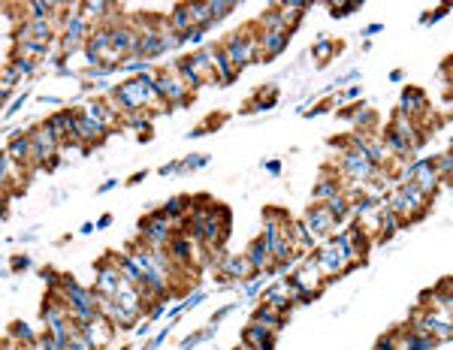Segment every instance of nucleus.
Returning a JSON list of instances; mask_svg holds the SVG:
<instances>
[{
    "mask_svg": "<svg viewBox=\"0 0 453 350\" xmlns=\"http://www.w3.org/2000/svg\"><path fill=\"white\" fill-rule=\"evenodd\" d=\"M218 266H221V278H233V281H242V284H248L257 275L245 253H224Z\"/></svg>",
    "mask_w": 453,
    "mask_h": 350,
    "instance_id": "f8f14e48",
    "label": "nucleus"
},
{
    "mask_svg": "<svg viewBox=\"0 0 453 350\" xmlns=\"http://www.w3.org/2000/svg\"><path fill=\"white\" fill-rule=\"evenodd\" d=\"M31 142H33V166H40V169H52L61 163L58 160V151H61V142L55 139V133L40 124V127H33L31 130Z\"/></svg>",
    "mask_w": 453,
    "mask_h": 350,
    "instance_id": "39448f33",
    "label": "nucleus"
},
{
    "mask_svg": "<svg viewBox=\"0 0 453 350\" xmlns=\"http://www.w3.org/2000/svg\"><path fill=\"white\" fill-rule=\"evenodd\" d=\"M242 344H245V350H272L275 347V329H269V326H263V323L245 326Z\"/></svg>",
    "mask_w": 453,
    "mask_h": 350,
    "instance_id": "2eb2a0df",
    "label": "nucleus"
},
{
    "mask_svg": "<svg viewBox=\"0 0 453 350\" xmlns=\"http://www.w3.org/2000/svg\"><path fill=\"white\" fill-rule=\"evenodd\" d=\"M6 338H9V341H16L18 347H33V344H40V335L33 332L28 323H21V320H16L13 326H9Z\"/></svg>",
    "mask_w": 453,
    "mask_h": 350,
    "instance_id": "b1692460",
    "label": "nucleus"
},
{
    "mask_svg": "<svg viewBox=\"0 0 453 350\" xmlns=\"http://www.w3.org/2000/svg\"><path fill=\"white\" fill-rule=\"evenodd\" d=\"M175 224L170 221V217L163 214V209H154L151 214H146L139 221V241L142 245H148V248H166L173 241V236H175V229H173Z\"/></svg>",
    "mask_w": 453,
    "mask_h": 350,
    "instance_id": "7ed1b4c3",
    "label": "nucleus"
},
{
    "mask_svg": "<svg viewBox=\"0 0 453 350\" xmlns=\"http://www.w3.org/2000/svg\"><path fill=\"white\" fill-rule=\"evenodd\" d=\"M206 163H209L206 154H190V157H185V160L178 163V173H194V169H202Z\"/></svg>",
    "mask_w": 453,
    "mask_h": 350,
    "instance_id": "e433bc0d",
    "label": "nucleus"
},
{
    "mask_svg": "<svg viewBox=\"0 0 453 350\" xmlns=\"http://www.w3.org/2000/svg\"><path fill=\"white\" fill-rule=\"evenodd\" d=\"M351 118H354V124H356V130H363V133H369V130H372V124H375V109H369V106H363V109H356V112H354Z\"/></svg>",
    "mask_w": 453,
    "mask_h": 350,
    "instance_id": "473e14b6",
    "label": "nucleus"
},
{
    "mask_svg": "<svg viewBox=\"0 0 453 350\" xmlns=\"http://www.w3.org/2000/svg\"><path fill=\"white\" fill-rule=\"evenodd\" d=\"M158 173H160V178H163V175H173V173H178V163H166V166L158 169Z\"/></svg>",
    "mask_w": 453,
    "mask_h": 350,
    "instance_id": "49530a36",
    "label": "nucleus"
},
{
    "mask_svg": "<svg viewBox=\"0 0 453 350\" xmlns=\"http://www.w3.org/2000/svg\"><path fill=\"white\" fill-rule=\"evenodd\" d=\"M106 136H109V130L100 127L97 121H91L82 109H76V142L82 145V148H85V151L97 148V145L106 142Z\"/></svg>",
    "mask_w": 453,
    "mask_h": 350,
    "instance_id": "6e6552de",
    "label": "nucleus"
},
{
    "mask_svg": "<svg viewBox=\"0 0 453 350\" xmlns=\"http://www.w3.org/2000/svg\"><path fill=\"white\" fill-rule=\"evenodd\" d=\"M315 260L320 266V272H324V278H342V275H348L354 269V263H348V257L339 251L336 241H327L324 248H317L315 251Z\"/></svg>",
    "mask_w": 453,
    "mask_h": 350,
    "instance_id": "423d86ee",
    "label": "nucleus"
},
{
    "mask_svg": "<svg viewBox=\"0 0 453 350\" xmlns=\"http://www.w3.org/2000/svg\"><path fill=\"white\" fill-rule=\"evenodd\" d=\"M202 299H206V293H202V290H197V293H190V296H187V299L182 302V305H175V308L170 311V317H178V314H182V311H190V308H197Z\"/></svg>",
    "mask_w": 453,
    "mask_h": 350,
    "instance_id": "4c0bfd02",
    "label": "nucleus"
},
{
    "mask_svg": "<svg viewBox=\"0 0 453 350\" xmlns=\"http://www.w3.org/2000/svg\"><path fill=\"white\" fill-rule=\"evenodd\" d=\"M245 257L251 260L254 272H272V266H275V260H272V251H269V245H266V239H263V236H257V239L251 241V245H248Z\"/></svg>",
    "mask_w": 453,
    "mask_h": 350,
    "instance_id": "dca6fc26",
    "label": "nucleus"
},
{
    "mask_svg": "<svg viewBox=\"0 0 453 350\" xmlns=\"http://www.w3.org/2000/svg\"><path fill=\"white\" fill-rule=\"evenodd\" d=\"M402 226H405V224H402V217H396V214H393L390 209H384V214H381V229H384V239L396 236Z\"/></svg>",
    "mask_w": 453,
    "mask_h": 350,
    "instance_id": "2f4dec72",
    "label": "nucleus"
},
{
    "mask_svg": "<svg viewBox=\"0 0 453 350\" xmlns=\"http://www.w3.org/2000/svg\"><path fill=\"white\" fill-rule=\"evenodd\" d=\"M6 60H13V67L21 72V76H25V79H31L33 76V72H37L40 70V64H37V60H28V58H13V55H9Z\"/></svg>",
    "mask_w": 453,
    "mask_h": 350,
    "instance_id": "c9c22d12",
    "label": "nucleus"
},
{
    "mask_svg": "<svg viewBox=\"0 0 453 350\" xmlns=\"http://www.w3.org/2000/svg\"><path fill=\"white\" fill-rule=\"evenodd\" d=\"M67 350H94V347L88 344V338H85V335L76 332V335H73V341L67 344Z\"/></svg>",
    "mask_w": 453,
    "mask_h": 350,
    "instance_id": "ea45409f",
    "label": "nucleus"
},
{
    "mask_svg": "<svg viewBox=\"0 0 453 350\" xmlns=\"http://www.w3.org/2000/svg\"><path fill=\"white\" fill-rule=\"evenodd\" d=\"M339 193H344V187H342V181H336V178H329V175H324L315 185V202H329L332 197H339Z\"/></svg>",
    "mask_w": 453,
    "mask_h": 350,
    "instance_id": "a878e982",
    "label": "nucleus"
},
{
    "mask_svg": "<svg viewBox=\"0 0 453 350\" xmlns=\"http://www.w3.org/2000/svg\"><path fill=\"white\" fill-rule=\"evenodd\" d=\"M336 43H332L329 40V36H320V40L315 43V48H312V58L315 60H327V58H332V55H336Z\"/></svg>",
    "mask_w": 453,
    "mask_h": 350,
    "instance_id": "72a5a7b5",
    "label": "nucleus"
},
{
    "mask_svg": "<svg viewBox=\"0 0 453 350\" xmlns=\"http://www.w3.org/2000/svg\"><path fill=\"white\" fill-rule=\"evenodd\" d=\"M278 9H281L284 28H288V33H293L296 28H300L305 9H312V4H308V0H288V4H278Z\"/></svg>",
    "mask_w": 453,
    "mask_h": 350,
    "instance_id": "412c9836",
    "label": "nucleus"
},
{
    "mask_svg": "<svg viewBox=\"0 0 453 350\" xmlns=\"http://www.w3.org/2000/svg\"><path fill=\"white\" fill-rule=\"evenodd\" d=\"M115 329H118V326H115L109 317H103V314H97V317H94L91 323H82V326H79V332L88 338V344H91L94 350H103L106 344H109L112 335H115Z\"/></svg>",
    "mask_w": 453,
    "mask_h": 350,
    "instance_id": "9d476101",
    "label": "nucleus"
},
{
    "mask_svg": "<svg viewBox=\"0 0 453 350\" xmlns=\"http://www.w3.org/2000/svg\"><path fill=\"white\" fill-rule=\"evenodd\" d=\"M25 100H28V91H21V94L16 97V100H13V106H6V118H13V115L18 112V109L25 106Z\"/></svg>",
    "mask_w": 453,
    "mask_h": 350,
    "instance_id": "37998d69",
    "label": "nucleus"
},
{
    "mask_svg": "<svg viewBox=\"0 0 453 350\" xmlns=\"http://www.w3.org/2000/svg\"><path fill=\"white\" fill-rule=\"evenodd\" d=\"M266 169H269V173H278L281 163H278V160H269V163H266Z\"/></svg>",
    "mask_w": 453,
    "mask_h": 350,
    "instance_id": "3c124183",
    "label": "nucleus"
},
{
    "mask_svg": "<svg viewBox=\"0 0 453 350\" xmlns=\"http://www.w3.org/2000/svg\"><path fill=\"white\" fill-rule=\"evenodd\" d=\"M305 226L312 229V236L327 239V236L332 233V229L339 226V221L329 214V209H327V205H320V202H317V205H312V209L305 212Z\"/></svg>",
    "mask_w": 453,
    "mask_h": 350,
    "instance_id": "4468645a",
    "label": "nucleus"
},
{
    "mask_svg": "<svg viewBox=\"0 0 453 350\" xmlns=\"http://www.w3.org/2000/svg\"><path fill=\"white\" fill-rule=\"evenodd\" d=\"M121 72H130V76H158L151 60H142V58H127L121 64Z\"/></svg>",
    "mask_w": 453,
    "mask_h": 350,
    "instance_id": "c85d7f7f",
    "label": "nucleus"
},
{
    "mask_svg": "<svg viewBox=\"0 0 453 350\" xmlns=\"http://www.w3.org/2000/svg\"><path fill=\"white\" fill-rule=\"evenodd\" d=\"M121 127H133V130H148L151 127V112H130L121 118Z\"/></svg>",
    "mask_w": 453,
    "mask_h": 350,
    "instance_id": "7c9ffc66",
    "label": "nucleus"
},
{
    "mask_svg": "<svg viewBox=\"0 0 453 350\" xmlns=\"http://www.w3.org/2000/svg\"><path fill=\"white\" fill-rule=\"evenodd\" d=\"M447 103H450V112H453V94H450V97H447Z\"/></svg>",
    "mask_w": 453,
    "mask_h": 350,
    "instance_id": "5fc2aeb1",
    "label": "nucleus"
},
{
    "mask_svg": "<svg viewBox=\"0 0 453 350\" xmlns=\"http://www.w3.org/2000/svg\"><path fill=\"white\" fill-rule=\"evenodd\" d=\"M82 112H85L91 121H97V124L106 127V130L121 127V112H118L109 100H100V97H91V100L82 106Z\"/></svg>",
    "mask_w": 453,
    "mask_h": 350,
    "instance_id": "9b49d317",
    "label": "nucleus"
},
{
    "mask_svg": "<svg viewBox=\"0 0 453 350\" xmlns=\"http://www.w3.org/2000/svg\"><path fill=\"white\" fill-rule=\"evenodd\" d=\"M414 187H417V190H423L429 199H432L435 193H438V187H441V178H438L435 166H432V157H429V160H423L420 173H417V178H414Z\"/></svg>",
    "mask_w": 453,
    "mask_h": 350,
    "instance_id": "aec40b11",
    "label": "nucleus"
},
{
    "mask_svg": "<svg viewBox=\"0 0 453 350\" xmlns=\"http://www.w3.org/2000/svg\"><path fill=\"white\" fill-rule=\"evenodd\" d=\"M43 124L55 133V139L61 142V148L76 142V109H58V112L45 118Z\"/></svg>",
    "mask_w": 453,
    "mask_h": 350,
    "instance_id": "1a4fd4ad",
    "label": "nucleus"
},
{
    "mask_svg": "<svg viewBox=\"0 0 453 350\" xmlns=\"http://www.w3.org/2000/svg\"><path fill=\"white\" fill-rule=\"evenodd\" d=\"M21 72L13 67V60H6V67H4V91H16V84H21Z\"/></svg>",
    "mask_w": 453,
    "mask_h": 350,
    "instance_id": "f704fd0d",
    "label": "nucleus"
},
{
    "mask_svg": "<svg viewBox=\"0 0 453 350\" xmlns=\"http://www.w3.org/2000/svg\"><path fill=\"white\" fill-rule=\"evenodd\" d=\"M166 251H170V257L175 260V266H182V269H187V266L194 263V241L185 233H175L173 241L166 245Z\"/></svg>",
    "mask_w": 453,
    "mask_h": 350,
    "instance_id": "a211bd4d",
    "label": "nucleus"
},
{
    "mask_svg": "<svg viewBox=\"0 0 453 350\" xmlns=\"http://www.w3.org/2000/svg\"><path fill=\"white\" fill-rule=\"evenodd\" d=\"M257 28L260 31H284L288 33V28H284V18H281V9L275 6V9H269V12H263L260 16V21H257Z\"/></svg>",
    "mask_w": 453,
    "mask_h": 350,
    "instance_id": "c756f323",
    "label": "nucleus"
},
{
    "mask_svg": "<svg viewBox=\"0 0 453 350\" xmlns=\"http://www.w3.org/2000/svg\"><path fill=\"white\" fill-rule=\"evenodd\" d=\"M13 269H16V272L31 269V257H16V260H13Z\"/></svg>",
    "mask_w": 453,
    "mask_h": 350,
    "instance_id": "c03bdc74",
    "label": "nucleus"
},
{
    "mask_svg": "<svg viewBox=\"0 0 453 350\" xmlns=\"http://www.w3.org/2000/svg\"><path fill=\"white\" fill-rule=\"evenodd\" d=\"M146 175H148V173H146V169H139V173H136L133 178H130V185H139V181H142V178H146Z\"/></svg>",
    "mask_w": 453,
    "mask_h": 350,
    "instance_id": "8fccbe9b",
    "label": "nucleus"
},
{
    "mask_svg": "<svg viewBox=\"0 0 453 350\" xmlns=\"http://www.w3.org/2000/svg\"><path fill=\"white\" fill-rule=\"evenodd\" d=\"M399 112L405 115V118H411V121H417L420 115H426V94L420 91V88H405V94H402V100H399Z\"/></svg>",
    "mask_w": 453,
    "mask_h": 350,
    "instance_id": "f3484780",
    "label": "nucleus"
},
{
    "mask_svg": "<svg viewBox=\"0 0 453 350\" xmlns=\"http://www.w3.org/2000/svg\"><path fill=\"white\" fill-rule=\"evenodd\" d=\"M154 88H158V94L163 97L170 109L187 106L190 97H194V88H190L182 76H178L175 64H166L163 70H158V76H154Z\"/></svg>",
    "mask_w": 453,
    "mask_h": 350,
    "instance_id": "f03ea898",
    "label": "nucleus"
},
{
    "mask_svg": "<svg viewBox=\"0 0 453 350\" xmlns=\"http://www.w3.org/2000/svg\"><path fill=\"white\" fill-rule=\"evenodd\" d=\"M112 224V214H103L100 217V221H97V229H106V226H109Z\"/></svg>",
    "mask_w": 453,
    "mask_h": 350,
    "instance_id": "09e8293b",
    "label": "nucleus"
},
{
    "mask_svg": "<svg viewBox=\"0 0 453 350\" xmlns=\"http://www.w3.org/2000/svg\"><path fill=\"white\" fill-rule=\"evenodd\" d=\"M112 187H118V181H115V178H109V181H103V185H100V193H109Z\"/></svg>",
    "mask_w": 453,
    "mask_h": 350,
    "instance_id": "de8ad7c7",
    "label": "nucleus"
},
{
    "mask_svg": "<svg viewBox=\"0 0 453 350\" xmlns=\"http://www.w3.org/2000/svg\"><path fill=\"white\" fill-rule=\"evenodd\" d=\"M387 209L396 217H402V224H414V221H420V217L426 214L429 197L423 190H417L414 185H399L387 197Z\"/></svg>",
    "mask_w": 453,
    "mask_h": 350,
    "instance_id": "f257e3e1",
    "label": "nucleus"
},
{
    "mask_svg": "<svg viewBox=\"0 0 453 350\" xmlns=\"http://www.w3.org/2000/svg\"><path fill=\"white\" fill-rule=\"evenodd\" d=\"M257 43H260V60L266 64V60H275L284 48H288L290 33H284V31H260Z\"/></svg>",
    "mask_w": 453,
    "mask_h": 350,
    "instance_id": "ddd939ff",
    "label": "nucleus"
},
{
    "mask_svg": "<svg viewBox=\"0 0 453 350\" xmlns=\"http://www.w3.org/2000/svg\"><path fill=\"white\" fill-rule=\"evenodd\" d=\"M187 12H190V18H194V24L197 28H212L214 24V16H212V4L206 0V4H197V0H190L187 4Z\"/></svg>",
    "mask_w": 453,
    "mask_h": 350,
    "instance_id": "bb28decb",
    "label": "nucleus"
},
{
    "mask_svg": "<svg viewBox=\"0 0 453 350\" xmlns=\"http://www.w3.org/2000/svg\"><path fill=\"white\" fill-rule=\"evenodd\" d=\"M284 320H288V314H281L278 308H272V305H266V302H263V305H260L257 311H254V323H263V326H269V329H281V326H284Z\"/></svg>",
    "mask_w": 453,
    "mask_h": 350,
    "instance_id": "393cba45",
    "label": "nucleus"
},
{
    "mask_svg": "<svg viewBox=\"0 0 453 350\" xmlns=\"http://www.w3.org/2000/svg\"><path fill=\"white\" fill-rule=\"evenodd\" d=\"M214 76H218V84H230L239 79V70H236L233 58L226 55L224 45H214Z\"/></svg>",
    "mask_w": 453,
    "mask_h": 350,
    "instance_id": "6ab92c4d",
    "label": "nucleus"
},
{
    "mask_svg": "<svg viewBox=\"0 0 453 350\" xmlns=\"http://www.w3.org/2000/svg\"><path fill=\"white\" fill-rule=\"evenodd\" d=\"M166 18H170V28H173L175 33H182V36H187L190 31L197 28V24H194V18H190V12H187V4H178V6H173V12H170V16H166Z\"/></svg>",
    "mask_w": 453,
    "mask_h": 350,
    "instance_id": "5701e85b",
    "label": "nucleus"
},
{
    "mask_svg": "<svg viewBox=\"0 0 453 350\" xmlns=\"http://www.w3.org/2000/svg\"><path fill=\"white\" fill-rule=\"evenodd\" d=\"M209 4H212V16H214V21L226 18V16H230V12L236 9L233 0H209Z\"/></svg>",
    "mask_w": 453,
    "mask_h": 350,
    "instance_id": "58836bf2",
    "label": "nucleus"
},
{
    "mask_svg": "<svg viewBox=\"0 0 453 350\" xmlns=\"http://www.w3.org/2000/svg\"><path fill=\"white\" fill-rule=\"evenodd\" d=\"M254 28H257V24H248V28H242L239 33L226 36V43H221L226 48V55L233 58L236 70H242L248 64H257V60H260V43H257V36H251Z\"/></svg>",
    "mask_w": 453,
    "mask_h": 350,
    "instance_id": "20e7f679",
    "label": "nucleus"
},
{
    "mask_svg": "<svg viewBox=\"0 0 453 350\" xmlns=\"http://www.w3.org/2000/svg\"><path fill=\"white\" fill-rule=\"evenodd\" d=\"M94 229H97V224H85V226H82V233H85V236H91Z\"/></svg>",
    "mask_w": 453,
    "mask_h": 350,
    "instance_id": "603ef678",
    "label": "nucleus"
},
{
    "mask_svg": "<svg viewBox=\"0 0 453 350\" xmlns=\"http://www.w3.org/2000/svg\"><path fill=\"white\" fill-rule=\"evenodd\" d=\"M40 106H64L61 97H40Z\"/></svg>",
    "mask_w": 453,
    "mask_h": 350,
    "instance_id": "a18cd8bd",
    "label": "nucleus"
},
{
    "mask_svg": "<svg viewBox=\"0 0 453 350\" xmlns=\"http://www.w3.org/2000/svg\"><path fill=\"white\" fill-rule=\"evenodd\" d=\"M6 154L13 157V160H18V163H31L33 166V142H31V133H25V136H13L9 139V145H6Z\"/></svg>",
    "mask_w": 453,
    "mask_h": 350,
    "instance_id": "4be33fe9",
    "label": "nucleus"
},
{
    "mask_svg": "<svg viewBox=\"0 0 453 350\" xmlns=\"http://www.w3.org/2000/svg\"><path fill=\"white\" fill-rule=\"evenodd\" d=\"M329 9H332V16H348V12L360 9V4H329Z\"/></svg>",
    "mask_w": 453,
    "mask_h": 350,
    "instance_id": "79ce46f5",
    "label": "nucleus"
},
{
    "mask_svg": "<svg viewBox=\"0 0 453 350\" xmlns=\"http://www.w3.org/2000/svg\"><path fill=\"white\" fill-rule=\"evenodd\" d=\"M175 70H178V76H182V79H185V82H187L194 91H197V88H202V84H206V82L200 79V72L194 70V64H190V58H178V60H175Z\"/></svg>",
    "mask_w": 453,
    "mask_h": 350,
    "instance_id": "cd10ccee",
    "label": "nucleus"
},
{
    "mask_svg": "<svg viewBox=\"0 0 453 350\" xmlns=\"http://www.w3.org/2000/svg\"><path fill=\"white\" fill-rule=\"evenodd\" d=\"M21 350H43L40 344H33V347H21Z\"/></svg>",
    "mask_w": 453,
    "mask_h": 350,
    "instance_id": "864d4df0",
    "label": "nucleus"
},
{
    "mask_svg": "<svg viewBox=\"0 0 453 350\" xmlns=\"http://www.w3.org/2000/svg\"><path fill=\"white\" fill-rule=\"evenodd\" d=\"M206 28H194V31H190L187 36H185V43H194V45H202V43H206Z\"/></svg>",
    "mask_w": 453,
    "mask_h": 350,
    "instance_id": "a19ab883",
    "label": "nucleus"
},
{
    "mask_svg": "<svg viewBox=\"0 0 453 350\" xmlns=\"http://www.w3.org/2000/svg\"><path fill=\"white\" fill-rule=\"evenodd\" d=\"M124 278L118 272L115 266V253H109L106 260L97 263V278H94V290H97V296H106V299H115L118 290H121Z\"/></svg>",
    "mask_w": 453,
    "mask_h": 350,
    "instance_id": "0eeeda50",
    "label": "nucleus"
}]
</instances>
